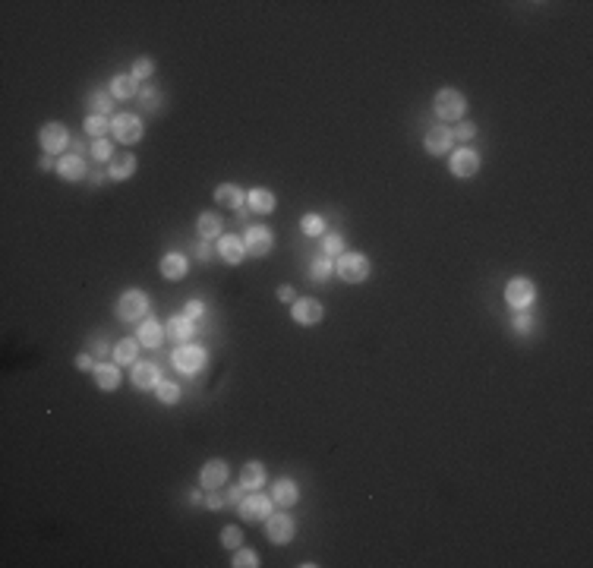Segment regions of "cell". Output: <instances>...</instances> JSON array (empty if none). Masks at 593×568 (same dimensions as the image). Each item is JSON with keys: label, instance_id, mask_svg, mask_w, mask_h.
<instances>
[{"label": "cell", "instance_id": "obj_42", "mask_svg": "<svg viewBox=\"0 0 593 568\" xmlns=\"http://www.w3.org/2000/svg\"><path fill=\"white\" fill-rule=\"evenodd\" d=\"M227 502V496H221L218 489H208V499H205V505L208 508H221V505Z\"/></svg>", "mask_w": 593, "mask_h": 568}, {"label": "cell", "instance_id": "obj_1", "mask_svg": "<svg viewBox=\"0 0 593 568\" xmlns=\"http://www.w3.org/2000/svg\"><path fill=\"white\" fill-rule=\"evenodd\" d=\"M334 271H338L341 281L360 284V281H366V278H369L372 265H369V259H366L363 252H341V256L334 259Z\"/></svg>", "mask_w": 593, "mask_h": 568}, {"label": "cell", "instance_id": "obj_20", "mask_svg": "<svg viewBox=\"0 0 593 568\" xmlns=\"http://www.w3.org/2000/svg\"><path fill=\"white\" fill-rule=\"evenodd\" d=\"M186 256L183 252H168V256L161 259V275L168 278V281H180V278H186Z\"/></svg>", "mask_w": 593, "mask_h": 568}, {"label": "cell", "instance_id": "obj_34", "mask_svg": "<svg viewBox=\"0 0 593 568\" xmlns=\"http://www.w3.org/2000/svg\"><path fill=\"white\" fill-rule=\"evenodd\" d=\"M300 227L306 237H322V234H325V218H322V215H306V218L300 221Z\"/></svg>", "mask_w": 593, "mask_h": 568}, {"label": "cell", "instance_id": "obj_24", "mask_svg": "<svg viewBox=\"0 0 593 568\" xmlns=\"http://www.w3.org/2000/svg\"><path fill=\"white\" fill-rule=\"evenodd\" d=\"M139 92V79L132 73H117L111 79V95L114 98H132Z\"/></svg>", "mask_w": 593, "mask_h": 568}, {"label": "cell", "instance_id": "obj_33", "mask_svg": "<svg viewBox=\"0 0 593 568\" xmlns=\"http://www.w3.org/2000/svg\"><path fill=\"white\" fill-rule=\"evenodd\" d=\"M322 250H325L328 259H338L341 252H347L344 250V237H341V234H325V237H322Z\"/></svg>", "mask_w": 593, "mask_h": 568}, {"label": "cell", "instance_id": "obj_15", "mask_svg": "<svg viewBox=\"0 0 593 568\" xmlns=\"http://www.w3.org/2000/svg\"><path fill=\"white\" fill-rule=\"evenodd\" d=\"M271 499H275V505H281V508H290V505H296V499H300V486H296L294 480L281 477L271 486Z\"/></svg>", "mask_w": 593, "mask_h": 568}, {"label": "cell", "instance_id": "obj_23", "mask_svg": "<svg viewBox=\"0 0 593 568\" xmlns=\"http://www.w3.org/2000/svg\"><path fill=\"white\" fill-rule=\"evenodd\" d=\"M107 174L114 177V180H126V177L136 174V155H130V151H120L117 158H111V164H107Z\"/></svg>", "mask_w": 593, "mask_h": 568}, {"label": "cell", "instance_id": "obj_25", "mask_svg": "<svg viewBox=\"0 0 593 568\" xmlns=\"http://www.w3.org/2000/svg\"><path fill=\"white\" fill-rule=\"evenodd\" d=\"M246 202H250V208H252V212H259V215L275 212V205H278V199H275V193H271V189H250Z\"/></svg>", "mask_w": 593, "mask_h": 568}, {"label": "cell", "instance_id": "obj_30", "mask_svg": "<svg viewBox=\"0 0 593 568\" xmlns=\"http://www.w3.org/2000/svg\"><path fill=\"white\" fill-rule=\"evenodd\" d=\"M332 271H334V265H332V259H328V256H325V259L319 256V259H315L313 265H309V278H313L315 284H325Z\"/></svg>", "mask_w": 593, "mask_h": 568}, {"label": "cell", "instance_id": "obj_9", "mask_svg": "<svg viewBox=\"0 0 593 568\" xmlns=\"http://www.w3.org/2000/svg\"><path fill=\"white\" fill-rule=\"evenodd\" d=\"M237 511L246 518V521H265L271 515V499L262 496V492H252V496H243L237 502Z\"/></svg>", "mask_w": 593, "mask_h": 568}, {"label": "cell", "instance_id": "obj_40", "mask_svg": "<svg viewBox=\"0 0 593 568\" xmlns=\"http://www.w3.org/2000/svg\"><path fill=\"white\" fill-rule=\"evenodd\" d=\"M202 309H205V306H202V300H189L186 306H183V316L193 322V319H199V316H202Z\"/></svg>", "mask_w": 593, "mask_h": 568}, {"label": "cell", "instance_id": "obj_17", "mask_svg": "<svg viewBox=\"0 0 593 568\" xmlns=\"http://www.w3.org/2000/svg\"><path fill=\"white\" fill-rule=\"evenodd\" d=\"M92 376L101 391H114L120 385V366L117 363H95Z\"/></svg>", "mask_w": 593, "mask_h": 568}, {"label": "cell", "instance_id": "obj_11", "mask_svg": "<svg viewBox=\"0 0 593 568\" xmlns=\"http://www.w3.org/2000/svg\"><path fill=\"white\" fill-rule=\"evenodd\" d=\"M205 351L202 347H196V344H180L174 351V366L180 372H199L202 366H205Z\"/></svg>", "mask_w": 593, "mask_h": 568}, {"label": "cell", "instance_id": "obj_28", "mask_svg": "<svg viewBox=\"0 0 593 568\" xmlns=\"http://www.w3.org/2000/svg\"><path fill=\"white\" fill-rule=\"evenodd\" d=\"M240 483H243L246 489H259V486L265 483V467L259 464V461H250V464L240 471Z\"/></svg>", "mask_w": 593, "mask_h": 568}, {"label": "cell", "instance_id": "obj_19", "mask_svg": "<svg viewBox=\"0 0 593 568\" xmlns=\"http://www.w3.org/2000/svg\"><path fill=\"white\" fill-rule=\"evenodd\" d=\"M57 174L63 177V180H82V177H86V161H82V155H63L60 161H57Z\"/></svg>", "mask_w": 593, "mask_h": 568}, {"label": "cell", "instance_id": "obj_31", "mask_svg": "<svg viewBox=\"0 0 593 568\" xmlns=\"http://www.w3.org/2000/svg\"><path fill=\"white\" fill-rule=\"evenodd\" d=\"M155 391H158V398H161V404H177V401H180V385L170 382V379H161V382L155 385Z\"/></svg>", "mask_w": 593, "mask_h": 568}, {"label": "cell", "instance_id": "obj_4", "mask_svg": "<svg viewBox=\"0 0 593 568\" xmlns=\"http://www.w3.org/2000/svg\"><path fill=\"white\" fill-rule=\"evenodd\" d=\"M533 297H536V288L530 278H511V281L505 284V300L514 309H527L530 303H533Z\"/></svg>", "mask_w": 593, "mask_h": 568}, {"label": "cell", "instance_id": "obj_36", "mask_svg": "<svg viewBox=\"0 0 593 568\" xmlns=\"http://www.w3.org/2000/svg\"><path fill=\"white\" fill-rule=\"evenodd\" d=\"M88 104H92V111L107 114V111L114 107V95H107V92H92V95H88Z\"/></svg>", "mask_w": 593, "mask_h": 568}, {"label": "cell", "instance_id": "obj_29", "mask_svg": "<svg viewBox=\"0 0 593 568\" xmlns=\"http://www.w3.org/2000/svg\"><path fill=\"white\" fill-rule=\"evenodd\" d=\"M111 353H114V360H117L120 366L132 363V360H136V353H139V341H132V338H123V341H117Z\"/></svg>", "mask_w": 593, "mask_h": 568}, {"label": "cell", "instance_id": "obj_21", "mask_svg": "<svg viewBox=\"0 0 593 568\" xmlns=\"http://www.w3.org/2000/svg\"><path fill=\"white\" fill-rule=\"evenodd\" d=\"M164 334H168L174 344H186L189 334H193V322L186 316H170L168 325H164Z\"/></svg>", "mask_w": 593, "mask_h": 568}, {"label": "cell", "instance_id": "obj_5", "mask_svg": "<svg viewBox=\"0 0 593 568\" xmlns=\"http://www.w3.org/2000/svg\"><path fill=\"white\" fill-rule=\"evenodd\" d=\"M111 133H114V139L132 145L142 139V120H139L136 114H117V117L111 120Z\"/></svg>", "mask_w": 593, "mask_h": 568}, {"label": "cell", "instance_id": "obj_26", "mask_svg": "<svg viewBox=\"0 0 593 568\" xmlns=\"http://www.w3.org/2000/svg\"><path fill=\"white\" fill-rule=\"evenodd\" d=\"M136 334H139V344H145V347H158L164 338H168V334H164V328L158 325L155 319H145L142 325H139Z\"/></svg>", "mask_w": 593, "mask_h": 568}, {"label": "cell", "instance_id": "obj_10", "mask_svg": "<svg viewBox=\"0 0 593 568\" xmlns=\"http://www.w3.org/2000/svg\"><path fill=\"white\" fill-rule=\"evenodd\" d=\"M38 142H41V149L48 151V155H57V151L67 149L69 133L63 123H44L41 130H38Z\"/></svg>", "mask_w": 593, "mask_h": 568}, {"label": "cell", "instance_id": "obj_22", "mask_svg": "<svg viewBox=\"0 0 593 568\" xmlns=\"http://www.w3.org/2000/svg\"><path fill=\"white\" fill-rule=\"evenodd\" d=\"M158 382H161V376H158L155 363H136V366H132V385H136L139 391L155 388Z\"/></svg>", "mask_w": 593, "mask_h": 568}, {"label": "cell", "instance_id": "obj_16", "mask_svg": "<svg viewBox=\"0 0 593 568\" xmlns=\"http://www.w3.org/2000/svg\"><path fill=\"white\" fill-rule=\"evenodd\" d=\"M218 256L224 259L227 265H237V262H243V256H246L243 237H233V234H227V237H221V240H218Z\"/></svg>", "mask_w": 593, "mask_h": 568}, {"label": "cell", "instance_id": "obj_3", "mask_svg": "<svg viewBox=\"0 0 593 568\" xmlns=\"http://www.w3.org/2000/svg\"><path fill=\"white\" fill-rule=\"evenodd\" d=\"M243 246H246V256H252V259H262V256H268V252H271V246H275V234H271L268 227L256 224V227H250V231H246V237H243Z\"/></svg>", "mask_w": 593, "mask_h": 568}, {"label": "cell", "instance_id": "obj_39", "mask_svg": "<svg viewBox=\"0 0 593 568\" xmlns=\"http://www.w3.org/2000/svg\"><path fill=\"white\" fill-rule=\"evenodd\" d=\"M240 536H243V534H240V527H233V524H231V527H224V534H221V546L237 549L240 546Z\"/></svg>", "mask_w": 593, "mask_h": 568}, {"label": "cell", "instance_id": "obj_41", "mask_svg": "<svg viewBox=\"0 0 593 568\" xmlns=\"http://www.w3.org/2000/svg\"><path fill=\"white\" fill-rule=\"evenodd\" d=\"M454 136H458L461 142H470V139L477 136V123H461V126H458V133H454Z\"/></svg>", "mask_w": 593, "mask_h": 568}, {"label": "cell", "instance_id": "obj_32", "mask_svg": "<svg viewBox=\"0 0 593 568\" xmlns=\"http://www.w3.org/2000/svg\"><path fill=\"white\" fill-rule=\"evenodd\" d=\"M86 133L92 139H104V133H111V123L101 114H92V117H86Z\"/></svg>", "mask_w": 593, "mask_h": 568}, {"label": "cell", "instance_id": "obj_6", "mask_svg": "<svg viewBox=\"0 0 593 568\" xmlns=\"http://www.w3.org/2000/svg\"><path fill=\"white\" fill-rule=\"evenodd\" d=\"M145 309H149V297H145V290H126V294H120L117 300V316L126 322L132 319H142Z\"/></svg>", "mask_w": 593, "mask_h": 568}, {"label": "cell", "instance_id": "obj_14", "mask_svg": "<svg viewBox=\"0 0 593 568\" xmlns=\"http://www.w3.org/2000/svg\"><path fill=\"white\" fill-rule=\"evenodd\" d=\"M451 142H454V133L448 130L445 123L432 126V130L426 133V151H429V155H445V151L451 149Z\"/></svg>", "mask_w": 593, "mask_h": 568}, {"label": "cell", "instance_id": "obj_45", "mask_svg": "<svg viewBox=\"0 0 593 568\" xmlns=\"http://www.w3.org/2000/svg\"><path fill=\"white\" fill-rule=\"evenodd\" d=\"M514 328H517V332H530V319H527V316H517Z\"/></svg>", "mask_w": 593, "mask_h": 568}, {"label": "cell", "instance_id": "obj_27", "mask_svg": "<svg viewBox=\"0 0 593 568\" xmlns=\"http://www.w3.org/2000/svg\"><path fill=\"white\" fill-rule=\"evenodd\" d=\"M196 231H199V237H202V240H214V237H221V215H214V212H202V215H199V221H196Z\"/></svg>", "mask_w": 593, "mask_h": 568}, {"label": "cell", "instance_id": "obj_46", "mask_svg": "<svg viewBox=\"0 0 593 568\" xmlns=\"http://www.w3.org/2000/svg\"><path fill=\"white\" fill-rule=\"evenodd\" d=\"M278 300H294V288H287V284L278 288Z\"/></svg>", "mask_w": 593, "mask_h": 568}, {"label": "cell", "instance_id": "obj_7", "mask_svg": "<svg viewBox=\"0 0 593 568\" xmlns=\"http://www.w3.org/2000/svg\"><path fill=\"white\" fill-rule=\"evenodd\" d=\"M290 316H294V322H300V325H315V322L325 319V306H322L315 297H300V300H294V306H290Z\"/></svg>", "mask_w": 593, "mask_h": 568}, {"label": "cell", "instance_id": "obj_35", "mask_svg": "<svg viewBox=\"0 0 593 568\" xmlns=\"http://www.w3.org/2000/svg\"><path fill=\"white\" fill-rule=\"evenodd\" d=\"M92 158H95V161H111V158H114L111 139H92Z\"/></svg>", "mask_w": 593, "mask_h": 568}, {"label": "cell", "instance_id": "obj_2", "mask_svg": "<svg viewBox=\"0 0 593 568\" xmlns=\"http://www.w3.org/2000/svg\"><path fill=\"white\" fill-rule=\"evenodd\" d=\"M464 107H467V98L458 92V88H439L435 92V101H432V111L442 123H451V120H461L464 117Z\"/></svg>", "mask_w": 593, "mask_h": 568}, {"label": "cell", "instance_id": "obj_44", "mask_svg": "<svg viewBox=\"0 0 593 568\" xmlns=\"http://www.w3.org/2000/svg\"><path fill=\"white\" fill-rule=\"evenodd\" d=\"M243 492H246V486H243V483H240V486H231V492H227V502L237 505L240 499H243Z\"/></svg>", "mask_w": 593, "mask_h": 568}, {"label": "cell", "instance_id": "obj_8", "mask_svg": "<svg viewBox=\"0 0 593 568\" xmlns=\"http://www.w3.org/2000/svg\"><path fill=\"white\" fill-rule=\"evenodd\" d=\"M296 524L290 515H268L265 518V534H268V540L275 543V546H284V543H290V536H294Z\"/></svg>", "mask_w": 593, "mask_h": 568}, {"label": "cell", "instance_id": "obj_13", "mask_svg": "<svg viewBox=\"0 0 593 568\" xmlns=\"http://www.w3.org/2000/svg\"><path fill=\"white\" fill-rule=\"evenodd\" d=\"M199 483L205 486V489H221V486L227 483V464L221 458L208 461V464L202 467V473H199Z\"/></svg>", "mask_w": 593, "mask_h": 568}, {"label": "cell", "instance_id": "obj_38", "mask_svg": "<svg viewBox=\"0 0 593 568\" xmlns=\"http://www.w3.org/2000/svg\"><path fill=\"white\" fill-rule=\"evenodd\" d=\"M233 565H237V568H256L259 565V555L252 553V549H240V553L233 555Z\"/></svg>", "mask_w": 593, "mask_h": 568}, {"label": "cell", "instance_id": "obj_37", "mask_svg": "<svg viewBox=\"0 0 593 568\" xmlns=\"http://www.w3.org/2000/svg\"><path fill=\"white\" fill-rule=\"evenodd\" d=\"M151 73H155V63H151L149 57H136V60H132V76H136V79H149Z\"/></svg>", "mask_w": 593, "mask_h": 568}, {"label": "cell", "instance_id": "obj_18", "mask_svg": "<svg viewBox=\"0 0 593 568\" xmlns=\"http://www.w3.org/2000/svg\"><path fill=\"white\" fill-rule=\"evenodd\" d=\"M214 202H218L221 208H243V202H246V193L240 187H233V183H221L218 189H214Z\"/></svg>", "mask_w": 593, "mask_h": 568}, {"label": "cell", "instance_id": "obj_12", "mask_svg": "<svg viewBox=\"0 0 593 568\" xmlns=\"http://www.w3.org/2000/svg\"><path fill=\"white\" fill-rule=\"evenodd\" d=\"M479 170V155L473 149H458L451 155V174L454 177H473Z\"/></svg>", "mask_w": 593, "mask_h": 568}, {"label": "cell", "instance_id": "obj_47", "mask_svg": "<svg viewBox=\"0 0 593 568\" xmlns=\"http://www.w3.org/2000/svg\"><path fill=\"white\" fill-rule=\"evenodd\" d=\"M38 168H41V170H50V168H54V161H50V158H44V155H41V158H38Z\"/></svg>", "mask_w": 593, "mask_h": 568}, {"label": "cell", "instance_id": "obj_43", "mask_svg": "<svg viewBox=\"0 0 593 568\" xmlns=\"http://www.w3.org/2000/svg\"><path fill=\"white\" fill-rule=\"evenodd\" d=\"M76 366H79L82 372H92L95 370V363H92V357H88V353H79V357H76Z\"/></svg>", "mask_w": 593, "mask_h": 568}]
</instances>
